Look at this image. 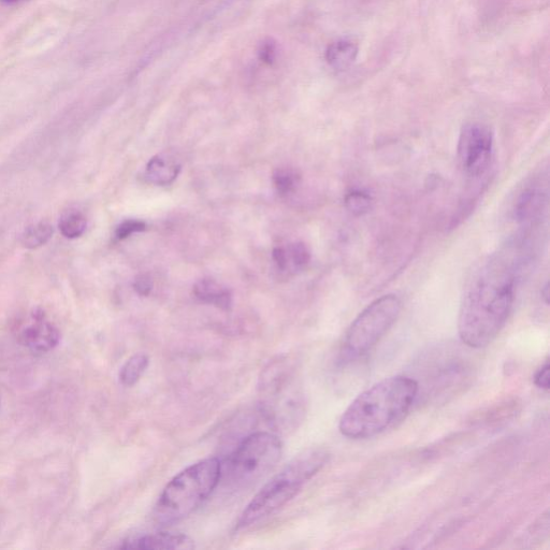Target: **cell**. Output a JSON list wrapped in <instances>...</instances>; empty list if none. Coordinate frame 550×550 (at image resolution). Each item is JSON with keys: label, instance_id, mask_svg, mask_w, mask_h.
I'll use <instances>...</instances> for the list:
<instances>
[{"label": "cell", "instance_id": "1", "mask_svg": "<svg viewBox=\"0 0 550 550\" xmlns=\"http://www.w3.org/2000/svg\"><path fill=\"white\" fill-rule=\"evenodd\" d=\"M532 258L533 254L512 241L474 268L458 315L463 344L482 350L497 339L512 313L517 283Z\"/></svg>", "mask_w": 550, "mask_h": 550}, {"label": "cell", "instance_id": "2", "mask_svg": "<svg viewBox=\"0 0 550 550\" xmlns=\"http://www.w3.org/2000/svg\"><path fill=\"white\" fill-rule=\"evenodd\" d=\"M417 382L408 375L386 378L361 393L340 418L339 430L347 439L367 440L393 428L417 401Z\"/></svg>", "mask_w": 550, "mask_h": 550}, {"label": "cell", "instance_id": "3", "mask_svg": "<svg viewBox=\"0 0 550 550\" xmlns=\"http://www.w3.org/2000/svg\"><path fill=\"white\" fill-rule=\"evenodd\" d=\"M330 459L324 448H312L296 456L286 467L259 490L242 512L237 529L251 527L291 502Z\"/></svg>", "mask_w": 550, "mask_h": 550}, {"label": "cell", "instance_id": "4", "mask_svg": "<svg viewBox=\"0 0 550 550\" xmlns=\"http://www.w3.org/2000/svg\"><path fill=\"white\" fill-rule=\"evenodd\" d=\"M221 473L222 462L213 457L196 462L173 477L155 505V523L171 526L192 515L220 485Z\"/></svg>", "mask_w": 550, "mask_h": 550}, {"label": "cell", "instance_id": "5", "mask_svg": "<svg viewBox=\"0 0 550 550\" xmlns=\"http://www.w3.org/2000/svg\"><path fill=\"white\" fill-rule=\"evenodd\" d=\"M260 408L268 423L279 431L298 428L306 415V397L291 361H271L259 379Z\"/></svg>", "mask_w": 550, "mask_h": 550}, {"label": "cell", "instance_id": "6", "mask_svg": "<svg viewBox=\"0 0 550 550\" xmlns=\"http://www.w3.org/2000/svg\"><path fill=\"white\" fill-rule=\"evenodd\" d=\"M418 397L434 403L450 400L471 383L474 365L469 352L454 345H441L417 361Z\"/></svg>", "mask_w": 550, "mask_h": 550}, {"label": "cell", "instance_id": "7", "mask_svg": "<svg viewBox=\"0 0 550 550\" xmlns=\"http://www.w3.org/2000/svg\"><path fill=\"white\" fill-rule=\"evenodd\" d=\"M282 452L283 445L277 434L251 433L222 463L221 482L233 490L249 489L278 465Z\"/></svg>", "mask_w": 550, "mask_h": 550}, {"label": "cell", "instance_id": "8", "mask_svg": "<svg viewBox=\"0 0 550 550\" xmlns=\"http://www.w3.org/2000/svg\"><path fill=\"white\" fill-rule=\"evenodd\" d=\"M401 310L402 302L396 295H385L371 302L347 330L343 358L353 360L370 353L397 322Z\"/></svg>", "mask_w": 550, "mask_h": 550}, {"label": "cell", "instance_id": "9", "mask_svg": "<svg viewBox=\"0 0 550 550\" xmlns=\"http://www.w3.org/2000/svg\"><path fill=\"white\" fill-rule=\"evenodd\" d=\"M495 152L494 134L482 123L463 125L458 139L459 167L468 180L474 183L488 176Z\"/></svg>", "mask_w": 550, "mask_h": 550}, {"label": "cell", "instance_id": "10", "mask_svg": "<svg viewBox=\"0 0 550 550\" xmlns=\"http://www.w3.org/2000/svg\"><path fill=\"white\" fill-rule=\"evenodd\" d=\"M548 207L547 186L532 181L521 190L513 206V219L521 230L534 231L543 222Z\"/></svg>", "mask_w": 550, "mask_h": 550}, {"label": "cell", "instance_id": "11", "mask_svg": "<svg viewBox=\"0 0 550 550\" xmlns=\"http://www.w3.org/2000/svg\"><path fill=\"white\" fill-rule=\"evenodd\" d=\"M18 341L35 352L46 353L55 349L61 341V332L47 320L45 313L34 311L18 331Z\"/></svg>", "mask_w": 550, "mask_h": 550}, {"label": "cell", "instance_id": "12", "mask_svg": "<svg viewBox=\"0 0 550 550\" xmlns=\"http://www.w3.org/2000/svg\"><path fill=\"white\" fill-rule=\"evenodd\" d=\"M193 540L181 533L158 532L142 535V537L129 539L119 546L121 549L138 550H176L191 549Z\"/></svg>", "mask_w": 550, "mask_h": 550}, {"label": "cell", "instance_id": "13", "mask_svg": "<svg viewBox=\"0 0 550 550\" xmlns=\"http://www.w3.org/2000/svg\"><path fill=\"white\" fill-rule=\"evenodd\" d=\"M196 298L207 305L228 311L233 306V296L228 289L211 279L200 280L194 286Z\"/></svg>", "mask_w": 550, "mask_h": 550}, {"label": "cell", "instance_id": "14", "mask_svg": "<svg viewBox=\"0 0 550 550\" xmlns=\"http://www.w3.org/2000/svg\"><path fill=\"white\" fill-rule=\"evenodd\" d=\"M358 51V45L354 40L343 38L331 43L326 50L325 59L332 69L344 71L355 63Z\"/></svg>", "mask_w": 550, "mask_h": 550}, {"label": "cell", "instance_id": "15", "mask_svg": "<svg viewBox=\"0 0 550 550\" xmlns=\"http://www.w3.org/2000/svg\"><path fill=\"white\" fill-rule=\"evenodd\" d=\"M180 166L163 157H154L147 166L146 177L149 182L156 185H169L177 179Z\"/></svg>", "mask_w": 550, "mask_h": 550}, {"label": "cell", "instance_id": "16", "mask_svg": "<svg viewBox=\"0 0 550 550\" xmlns=\"http://www.w3.org/2000/svg\"><path fill=\"white\" fill-rule=\"evenodd\" d=\"M150 359L147 354L137 353L130 357L120 370L119 379L123 386L133 387L147 371Z\"/></svg>", "mask_w": 550, "mask_h": 550}, {"label": "cell", "instance_id": "17", "mask_svg": "<svg viewBox=\"0 0 550 550\" xmlns=\"http://www.w3.org/2000/svg\"><path fill=\"white\" fill-rule=\"evenodd\" d=\"M286 252V273L296 274L305 270L311 262V253L305 243L297 242L288 245Z\"/></svg>", "mask_w": 550, "mask_h": 550}, {"label": "cell", "instance_id": "18", "mask_svg": "<svg viewBox=\"0 0 550 550\" xmlns=\"http://www.w3.org/2000/svg\"><path fill=\"white\" fill-rule=\"evenodd\" d=\"M54 234L53 227L48 223H37L24 230L21 243L26 249L35 250L47 244Z\"/></svg>", "mask_w": 550, "mask_h": 550}, {"label": "cell", "instance_id": "19", "mask_svg": "<svg viewBox=\"0 0 550 550\" xmlns=\"http://www.w3.org/2000/svg\"><path fill=\"white\" fill-rule=\"evenodd\" d=\"M273 183L281 196L292 195L301 182L299 172L293 168H279L273 173Z\"/></svg>", "mask_w": 550, "mask_h": 550}, {"label": "cell", "instance_id": "20", "mask_svg": "<svg viewBox=\"0 0 550 550\" xmlns=\"http://www.w3.org/2000/svg\"><path fill=\"white\" fill-rule=\"evenodd\" d=\"M88 226V222L79 211H68L60 220L59 227L64 237L68 239H77L81 237Z\"/></svg>", "mask_w": 550, "mask_h": 550}, {"label": "cell", "instance_id": "21", "mask_svg": "<svg viewBox=\"0 0 550 550\" xmlns=\"http://www.w3.org/2000/svg\"><path fill=\"white\" fill-rule=\"evenodd\" d=\"M344 204L352 215L364 216L372 210L373 198L363 190H352L346 194Z\"/></svg>", "mask_w": 550, "mask_h": 550}, {"label": "cell", "instance_id": "22", "mask_svg": "<svg viewBox=\"0 0 550 550\" xmlns=\"http://www.w3.org/2000/svg\"><path fill=\"white\" fill-rule=\"evenodd\" d=\"M518 405L519 404L516 400L498 404L497 407L492 408L483 413L482 416L477 417L475 423L482 425L500 423L501 421H504L505 418L509 419V417H512L515 413H517Z\"/></svg>", "mask_w": 550, "mask_h": 550}, {"label": "cell", "instance_id": "23", "mask_svg": "<svg viewBox=\"0 0 550 550\" xmlns=\"http://www.w3.org/2000/svg\"><path fill=\"white\" fill-rule=\"evenodd\" d=\"M147 225L141 221L129 220L122 223L117 229V238L120 240L127 239L129 236H132L136 233H141V231L146 230Z\"/></svg>", "mask_w": 550, "mask_h": 550}, {"label": "cell", "instance_id": "24", "mask_svg": "<svg viewBox=\"0 0 550 550\" xmlns=\"http://www.w3.org/2000/svg\"><path fill=\"white\" fill-rule=\"evenodd\" d=\"M278 49L277 45L272 40H266L258 49L259 61L264 64L271 65L277 60Z\"/></svg>", "mask_w": 550, "mask_h": 550}, {"label": "cell", "instance_id": "25", "mask_svg": "<svg viewBox=\"0 0 550 550\" xmlns=\"http://www.w3.org/2000/svg\"><path fill=\"white\" fill-rule=\"evenodd\" d=\"M549 371L550 366L549 360L547 359L541 368L535 372L533 378L534 385L542 390H545V392H548L550 387Z\"/></svg>", "mask_w": 550, "mask_h": 550}, {"label": "cell", "instance_id": "26", "mask_svg": "<svg viewBox=\"0 0 550 550\" xmlns=\"http://www.w3.org/2000/svg\"><path fill=\"white\" fill-rule=\"evenodd\" d=\"M152 287V280L148 274H140L134 284L135 291L140 296H149L152 291Z\"/></svg>", "mask_w": 550, "mask_h": 550}, {"label": "cell", "instance_id": "27", "mask_svg": "<svg viewBox=\"0 0 550 550\" xmlns=\"http://www.w3.org/2000/svg\"><path fill=\"white\" fill-rule=\"evenodd\" d=\"M542 298L544 299L546 305L549 303V286L548 282L545 283V285L542 288Z\"/></svg>", "mask_w": 550, "mask_h": 550}, {"label": "cell", "instance_id": "28", "mask_svg": "<svg viewBox=\"0 0 550 550\" xmlns=\"http://www.w3.org/2000/svg\"><path fill=\"white\" fill-rule=\"evenodd\" d=\"M6 3H17L19 0H4Z\"/></svg>", "mask_w": 550, "mask_h": 550}]
</instances>
